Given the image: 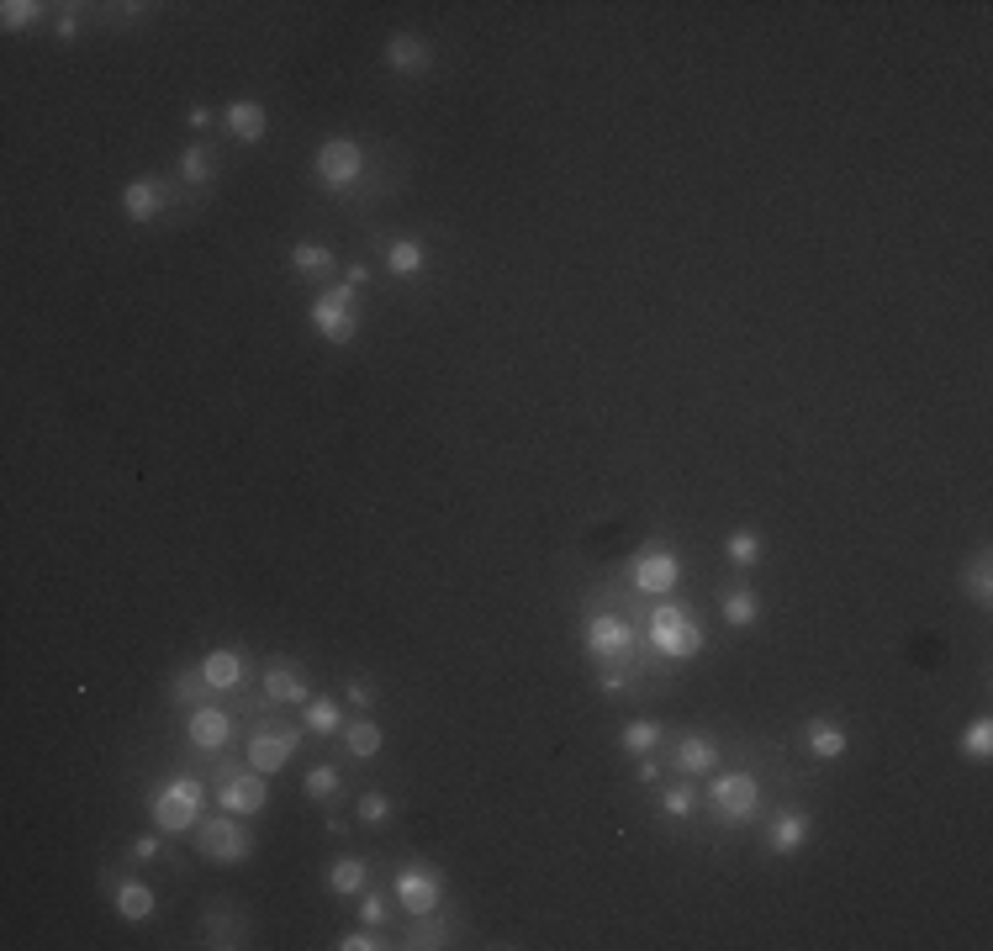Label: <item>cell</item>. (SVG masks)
I'll use <instances>...</instances> for the list:
<instances>
[{
	"instance_id": "obj_1",
	"label": "cell",
	"mask_w": 993,
	"mask_h": 951,
	"mask_svg": "<svg viewBox=\"0 0 993 951\" xmlns=\"http://www.w3.org/2000/svg\"><path fill=\"white\" fill-rule=\"evenodd\" d=\"M196 846H201L206 862H217V867H233V862H249V856H254V841H249V830H243V819L228 814V809L212 814V819H201Z\"/></svg>"
},
{
	"instance_id": "obj_2",
	"label": "cell",
	"mask_w": 993,
	"mask_h": 951,
	"mask_svg": "<svg viewBox=\"0 0 993 951\" xmlns=\"http://www.w3.org/2000/svg\"><path fill=\"white\" fill-rule=\"evenodd\" d=\"M148 809H154V819H159V830H170V835H180V830H191L196 819H201V809H206V788L196 777H175V782H164V788L148 798Z\"/></svg>"
},
{
	"instance_id": "obj_3",
	"label": "cell",
	"mask_w": 993,
	"mask_h": 951,
	"mask_svg": "<svg viewBox=\"0 0 993 951\" xmlns=\"http://www.w3.org/2000/svg\"><path fill=\"white\" fill-rule=\"evenodd\" d=\"M650 645L661 650V656H671V661H687V656L703 650V629L692 624L677 603H661L650 613Z\"/></svg>"
},
{
	"instance_id": "obj_4",
	"label": "cell",
	"mask_w": 993,
	"mask_h": 951,
	"mask_svg": "<svg viewBox=\"0 0 993 951\" xmlns=\"http://www.w3.org/2000/svg\"><path fill=\"white\" fill-rule=\"evenodd\" d=\"M312 328L323 333L328 344H349L354 333H360V323H354V286H333L312 302Z\"/></svg>"
},
{
	"instance_id": "obj_5",
	"label": "cell",
	"mask_w": 993,
	"mask_h": 951,
	"mask_svg": "<svg viewBox=\"0 0 993 951\" xmlns=\"http://www.w3.org/2000/svg\"><path fill=\"white\" fill-rule=\"evenodd\" d=\"M365 170V148L354 138H328L323 148H317V180L328 185V191H344V185H354Z\"/></svg>"
},
{
	"instance_id": "obj_6",
	"label": "cell",
	"mask_w": 993,
	"mask_h": 951,
	"mask_svg": "<svg viewBox=\"0 0 993 951\" xmlns=\"http://www.w3.org/2000/svg\"><path fill=\"white\" fill-rule=\"evenodd\" d=\"M756 804H761L756 777H745V772H724V777H714V809H719L724 819H751V814H756Z\"/></svg>"
},
{
	"instance_id": "obj_7",
	"label": "cell",
	"mask_w": 993,
	"mask_h": 951,
	"mask_svg": "<svg viewBox=\"0 0 993 951\" xmlns=\"http://www.w3.org/2000/svg\"><path fill=\"white\" fill-rule=\"evenodd\" d=\"M397 899L407 904L412 920H428V915L439 909V872H428V867L397 872Z\"/></svg>"
},
{
	"instance_id": "obj_8",
	"label": "cell",
	"mask_w": 993,
	"mask_h": 951,
	"mask_svg": "<svg viewBox=\"0 0 993 951\" xmlns=\"http://www.w3.org/2000/svg\"><path fill=\"white\" fill-rule=\"evenodd\" d=\"M677 576H682V561L671 550H645L640 561H634V587L650 592V598H666V592L677 587Z\"/></svg>"
},
{
	"instance_id": "obj_9",
	"label": "cell",
	"mask_w": 993,
	"mask_h": 951,
	"mask_svg": "<svg viewBox=\"0 0 993 951\" xmlns=\"http://www.w3.org/2000/svg\"><path fill=\"white\" fill-rule=\"evenodd\" d=\"M629 645H634V634H629V624L618 619V613H597V619L587 624V650L597 661H624Z\"/></svg>"
},
{
	"instance_id": "obj_10",
	"label": "cell",
	"mask_w": 993,
	"mask_h": 951,
	"mask_svg": "<svg viewBox=\"0 0 993 951\" xmlns=\"http://www.w3.org/2000/svg\"><path fill=\"white\" fill-rule=\"evenodd\" d=\"M265 798H270L265 772H254V767L222 782V809H228V814H259V809H265Z\"/></svg>"
},
{
	"instance_id": "obj_11",
	"label": "cell",
	"mask_w": 993,
	"mask_h": 951,
	"mask_svg": "<svg viewBox=\"0 0 993 951\" xmlns=\"http://www.w3.org/2000/svg\"><path fill=\"white\" fill-rule=\"evenodd\" d=\"M296 745H302V735H296V730H280V735H254L249 740V767L254 772H280V767H286V761L296 756Z\"/></svg>"
},
{
	"instance_id": "obj_12",
	"label": "cell",
	"mask_w": 993,
	"mask_h": 951,
	"mask_svg": "<svg viewBox=\"0 0 993 951\" xmlns=\"http://www.w3.org/2000/svg\"><path fill=\"white\" fill-rule=\"evenodd\" d=\"M185 730H191L196 751H222V745H228L233 719L222 714V708H191V724H185Z\"/></svg>"
},
{
	"instance_id": "obj_13",
	"label": "cell",
	"mask_w": 993,
	"mask_h": 951,
	"mask_svg": "<svg viewBox=\"0 0 993 951\" xmlns=\"http://www.w3.org/2000/svg\"><path fill=\"white\" fill-rule=\"evenodd\" d=\"M159 207H164V196H159V185L148 180V175H138V180H127V185H122V212L133 217V222L159 217Z\"/></svg>"
},
{
	"instance_id": "obj_14",
	"label": "cell",
	"mask_w": 993,
	"mask_h": 951,
	"mask_svg": "<svg viewBox=\"0 0 993 951\" xmlns=\"http://www.w3.org/2000/svg\"><path fill=\"white\" fill-rule=\"evenodd\" d=\"M386 64L397 69V74H423L428 69V43H423V37H412V32H397L386 43Z\"/></svg>"
},
{
	"instance_id": "obj_15",
	"label": "cell",
	"mask_w": 993,
	"mask_h": 951,
	"mask_svg": "<svg viewBox=\"0 0 993 951\" xmlns=\"http://www.w3.org/2000/svg\"><path fill=\"white\" fill-rule=\"evenodd\" d=\"M201 682L217 687V693L238 687V682H243V656H238V650H212V656L201 661Z\"/></svg>"
},
{
	"instance_id": "obj_16",
	"label": "cell",
	"mask_w": 993,
	"mask_h": 951,
	"mask_svg": "<svg viewBox=\"0 0 993 951\" xmlns=\"http://www.w3.org/2000/svg\"><path fill=\"white\" fill-rule=\"evenodd\" d=\"M719 767V745L714 740H703V735H687L682 745H677V772H687V777H703V772H714Z\"/></svg>"
},
{
	"instance_id": "obj_17",
	"label": "cell",
	"mask_w": 993,
	"mask_h": 951,
	"mask_svg": "<svg viewBox=\"0 0 993 951\" xmlns=\"http://www.w3.org/2000/svg\"><path fill=\"white\" fill-rule=\"evenodd\" d=\"M228 127H233V138H243V143H265L270 117H265V106H259V101H233L228 106Z\"/></svg>"
},
{
	"instance_id": "obj_18",
	"label": "cell",
	"mask_w": 993,
	"mask_h": 951,
	"mask_svg": "<svg viewBox=\"0 0 993 951\" xmlns=\"http://www.w3.org/2000/svg\"><path fill=\"white\" fill-rule=\"evenodd\" d=\"M265 693L275 698V703H307V677H302V671H296V666H270L265 671Z\"/></svg>"
},
{
	"instance_id": "obj_19",
	"label": "cell",
	"mask_w": 993,
	"mask_h": 951,
	"mask_svg": "<svg viewBox=\"0 0 993 951\" xmlns=\"http://www.w3.org/2000/svg\"><path fill=\"white\" fill-rule=\"evenodd\" d=\"M154 909H159V893L154 888H148V883H117V915L122 920H148V915H154Z\"/></svg>"
},
{
	"instance_id": "obj_20",
	"label": "cell",
	"mask_w": 993,
	"mask_h": 951,
	"mask_svg": "<svg viewBox=\"0 0 993 951\" xmlns=\"http://www.w3.org/2000/svg\"><path fill=\"white\" fill-rule=\"evenodd\" d=\"M803 740H809V751H814L819 761H835V756H846V730H840L835 719H814L809 730H803Z\"/></svg>"
},
{
	"instance_id": "obj_21",
	"label": "cell",
	"mask_w": 993,
	"mask_h": 951,
	"mask_svg": "<svg viewBox=\"0 0 993 951\" xmlns=\"http://www.w3.org/2000/svg\"><path fill=\"white\" fill-rule=\"evenodd\" d=\"M803 841H809V814H782L772 825V851L777 856H798Z\"/></svg>"
},
{
	"instance_id": "obj_22",
	"label": "cell",
	"mask_w": 993,
	"mask_h": 951,
	"mask_svg": "<svg viewBox=\"0 0 993 951\" xmlns=\"http://www.w3.org/2000/svg\"><path fill=\"white\" fill-rule=\"evenodd\" d=\"M381 724H370V719H354V724H344V745H349V756H360V761H370L381 751Z\"/></svg>"
},
{
	"instance_id": "obj_23",
	"label": "cell",
	"mask_w": 993,
	"mask_h": 951,
	"mask_svg": "<svg viewBox=\"0 0 993 951\" xmlns=\"http://www.w3.org/2000/svg\"><path fill=\"white\" fill-rule=\"evenodd\" d=\"M291 265L302 270L307 281H323V275L339 265V259H333V249H323V244H296V249H291Z\"/></svg>"
},
{
	"instance_id": "obj_24",
	"label": "cell",
	"mask_w": 993,
	"mask_h": 951,
	"mask_svg": "<svg viewBox=\"0 0 993 951\" xmlns=\"http://www.w3.org/2000/svg\"><path fill=\"white\" fill-rule=\"evenodd\" d=\"M724 624L729 629H745V624H756V613H761V598L756 592H745V587H735V592H724Z\"/></svg>"
},
{
	"instance_id": "obj_25",
	"label": "cell",
	"mask_w": 993,
	"mask_h": 951,
	"mask_svg": "<svg viewBox=\"0 0 993 951\" xmlns=\"http://www.w3.org/2000/svg\"><path fill=\"white\" fill-rule=\"evenodd\" d=\"M328 888L344 893V899H349V893H360V888H365V862H360V856H344V862H333Z\"/></svg>"
},
{
	"instance_id": "obj_26",
	"label": "cell",
	"mask_w": 993,
	"mask_h": 951,
	"mask_svg": "<svg viewBox=\"0 0 993 951\" xmlns=\"http://www.w3.org/2000/svg\"><path fill=\"white\" fill-rule=\"evenodd\" d=\"M386 270H391V275H418V270H423V244L397 238V244L386 249Z\"/></svg>"
},
{
	"instance_id": "obj_27",
	"label": "cell",
	"mask_w": 993,
	"mask_h": 951,
	"mask_svg": "<svg viewBox=\"0 0 993 951\" xmlns=\"http://www.w3.org/2000/svg\"><path fill=\"white\" fill-rule=\"evenodd\" d=\"M307 730H312V735H333V730H344L339 703H333V698H312V703H307Z\"/></svg>"
},
{
	"instance_id": "obj_28",
	"label": "cell",
	"mask_w": 993,
	"mask_h": 951,
	"mask_svg": "<svg viewBox=\"0 0 993 951\" xmlns=\"http://www.w3.org/2000/svg\"><path fill=\"white\" fill-rule=\"evenodd\" d=\"M962 756L972 761H988L993 756V719H972L962 730Z\"/></svg>"
},
{
	"instance_id": "obj_29",
	"label": "cell",
	"mask_w": 993,
	"mask_h": 951,
	"mask_svg": "<svg viewBox=\"0 0 993 951\" xmlns=\"http://www.w3.org/2000/svg\"><path fill=\"white\" fill-rule=\"evenodd\" d=\"M655 745H661V724H650V719H634V724H624V751H634V756H650Z\"/></svg>"
},
{
	"instance_id": "obj_30",
	"label": "cell",
	"mask_w": 993,
	"mask_h": 951,
	"mask_svg": "<svg viewBox=\"0 0 993 951\" xmlns=\"http://www.w3.org/2000/svg\"><path fill=\"white\" fill-rule=\"evenodd\" d=\"M724 555H729V566H756V561H761V539H756L751 529H740V534H729Z\"/></svg>"
},
{
	"instance_id": "obj_31",
	"label": "cell",
	"mask_w": 993,
	"mask_h": 951,
	"mask_svg": "<svg viewBox=\"0 0 993 951\" xmlns=\"http://www.w3.org/2000/svg\"><path fill=\"white\" fill-rule=\"evenodd\" d=\"M37 16H43V6H37V0H6V6H0V27H6V32H22V27L37 22Z\"/></svg>"
},
{
	"instance_id": "obj_32",
	"label": "cell",
	"mask_w": 993,
	"mask_h": 951,
	"mask_svg": "<svg viewBox=\"0 0 993 951\" xmlns=\"http://www.w3.org/2000/svg\"><path fill=\"white\" fill-rule=\"evenodd\" d=\"M180 175L191 180V185H206V180H212V154H206V148H185V154H180Z\"/></svg>"
},
{
	"instance_id": "obj_33",
	"label": "cell",
	"mask_w": 993,
	"mask_h": 951,
	"mask_svg": "<svg viewBox=\"0 0 993 951\" xmlns=\"http://www.w3.org/2000/svg\"><path fill=\"white\" fill-rule=\"evenodd\" d=\"M339 793V772L333 767H312L307 772V798H333Z\"/></svg>"
},
{
	"instance_id": "obj_34",
	"label": "cell",
	"mask_w": 993,
	"mask_h": 951,
	"mask_svg": "<svg viewBox=\"0 0 993 951\" xmlns=\"http://www.w3.org/2000/svg\"><path fill=\"white\" fill-rule=\"evenodd\" d=\"M360 819H365V825H386V819H391V798L386 793H365L360 798Z\"/></svg>"
},
{
	"instance_id": "obj_35",
	"label": "cell",
	"mask_w": 993,
	"mask_h": 951,
	"mask_svg": "<svg viewBox=\"0 0 993 951\" xmlns=\"http://www.w3.org/2000/svg\"><path fill=\"white\" fill-rule=\"evenodd\" d=\"M967 592H972L978 603H988V598H993V571H988V561H978V566L967 571Z\"/></svg>"
},
{
	"instance_id": "obj_36",
	"label": "cell",
	"mask_w": 993,
	"mask_h": 951,
	"mask_svg": "<svg viewBox=\"0 0 993 951\" xmlns=\"http://www.w3.org/2000/svg\"><path fill=\"white\" fill-rule=\"evenodd\" d=\"M339 946H344V951H381L386 941L376 936V925H365V930H354V936H344Z\"/></svg>"
},
{
	"instance_id": "obj_37",
	"label": "cell",
	"mask_w": 993,
	"mask_h": 951,
	"mask_svg": "<svg viewBox=\"0 0 993 951\" xmlns=\"http://www.w3.org/2000/svg\"><path fill=\"white\" fill-rule=\"evenodd\" d=\"M444 941V925L434 920V915H428V925H418V936H412L407 946H418V951H428V946H439Z\"/></svg>"
},
{
	"instance_id": "obj_38",
	"label": "cell",
	"mask_w": 993,
	"mask_h": 951,
	"mask_svg": "<svg viewBox=\"0 0 993 951\" xmlns=\"http://www.w3.org/2000/svg\"><path fill=\"white\" fill-rule=\"evenodd\" d=\"M661 809H666V814H677V819H682V814H687V809H692V788H671V793H666V798H661Z\"/></svg>"
},
{
	"instance_id": "obj_39",
	"label": "cell",
	"mask_w": 993,
	"mask_h": 951,
	"mask_svg": "<svg viewBox=\"0 0 993 951\" xmlns=\"http://www.w3.org/2000/svg\"><path fill=\"white\" fill-rule=\"evenodd\" d=\"M360 920H365V925H376V930H381V920H386V904H381V899H376V893H370V899H360Z\"/></svg>"
},
{
	"instance_id": "obj_40",
	"label": "cell",
	"mask_w": 993,
	"mask_h": 951,
	"mask_svg": "<svg viewBox=\"0 0 993 951\" xmlns=\"http://www.w3.org/2000/svg\"><path fill=\"white\" fill-rule=\"evenodd\" d=\"M196 682H201V671H185V677L175 682V703H191L196 698ZM206 687V682H201Z\"/></svg>"
},
{
	"instance_id": "obj_41",
	"label": "cell",
	"mask_w": 993,
	"mask_h": 951,
	"mask_svg": "<svg viewBox=\"0 0 993 951\" xmlns=\"http://www.w3.org/2000/svg\"><path fill=\"white\" fill-rule=\"evenodd\" d=\"M133 862H159V841H154V835H138V841H133Z\"/></svg>"
},
{
	"instance_id": "obj_42",
	"label": "cell",
	"mask_w": 993,
	"mask_h": 951,
	"mask_svg": "<svg viewBox=\"0 0 993 951\" xmlns=\"http://www.w3.org/2000/svg\"><path fill=\"white\" fill-rule=\"evenodd\" d=\"M349 703L354 708H370V703H376V687H370V682H349Z\"/></svg>"
},
{
	"instance_id": "obj_43",
	"label": "cell",
	"mask_w": 993,
	"mask_h": 951,
	"mask_svg": "<svg viewBox=\"0 0 993 951\" xmlns=\"http://www.w3.org/2000/svg\"><path fill=\"white\" fill-rule=\"evenodd\" d=\"M191 127H196V133H206V127H212V111H206V106H191Z\"/></svg>"
},
{
	"instance_id": "obj_44",
	"label": "cell",
	"mask_w": 993,
	"mask_h": 951,
	"mask_svg": "<svg viewBox=\"0 0 993 951\" xmlns=\"http://www.w3.org/2000/svg\"><path fill=\"white\" fill-rule=\"evenodd\" d=\"M344 281H349V286H365V281H370V270H365V265H349V270H344Z\"/></svg>"
}]
</instances>
